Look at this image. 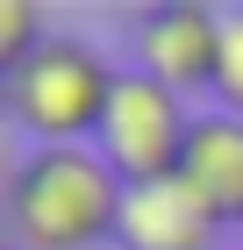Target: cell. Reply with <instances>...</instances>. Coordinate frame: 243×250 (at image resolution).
<instances>
[{
    "label": "cell",
    "mask_w": 243,
    "mask_h": 250,
    "mask_svg": "<svg viewBox=\"0 0 243 250\" xmlns=\"http://www.w3.org/2000/svg\"><path fill=\"white\" fill-rule=\"evenodd\" d=\"M122 179L93 143L29 150L7 179V243L15 250H93L122 229Z\"/></svg>",
    "instance_id": "cell-1"
},
{
    "label": "cell",
    "mask_w": 243,
    "mask_h": 250,
    "mask_svg": "<svg viewBox=\"0 0 243 250\" xmlns=\"http://www.w3.org/2000/svg\"><path fill=\"white\" fill-rule=\"evenodd\" d=\"M114 79L122 72L86 36H50L22 72H7L0 100H7V122L22 136H36V150H65V143H93Z\"/></svg>",
    "instance_id": "cell-2"
},
{
    "label": "cell",
    "mask_w": 243,
    "mask_h": 250,
    "mask_svg": "<svg viewBox=\"0 0 243 250\" xmlns=\"http://www.w3.org/2000/svg\"><path fill=\"white\" fill-rule=\"evenodd\" d=\"M186 136H193V115L179 107L172 86L143 72H122L108 93V115L93 129V150L108 157V172L122 186H150V179H172L179 157H186Z\"/></svg>",
    "instance_id": "cell-3"
},
{
    "label": "cell",
    "mask_w": 243,
    "mask_h": 250,
    "mask_svg": "<svg viewBox=\"0 0 243 250\" xmlns=\"http://www.w3.org/2000/svg\"><path fill=\"white\" fill-rule=\"evenodd\" d=\"M129 72L157 79L172 93H193V86H215V58H222V7L207 0H157L143 7L129 29Z\"/></svg>",
    "instance_id": "cell-4"
},
{
    "label": "cell",
    "mask_w": 243,
    "mask_h": 250,
    "mask_svg": "<svg viewBox=\"0 0 243 250\" xmlns=\"http://www.w3.org/2000/svg\"><path fill=\"white\" fill-rule=\"evenodd\" d=\"M122 250H215L222 243V214L207 208L186 179H150V186L122 193V229H114Z\"/></svg>",
    "instance_id": "cell-5"
},
{
    "label": "cell",
    "mask_w": 243,
    "mask_h": 250,
    "mask_svg": "<svg viewBox=\"0 0 243 250\" xmlns=\"http://www.w3.org/2000/svg\"><path fill=\"white\" fill-rule=\"evenodd\" d=\"M179 179H186L215 214H222V229H243V115H229V107L193 115L186 157H179Z\"/></svg>",
    "instance_id": "cell-6"
},
{
    "label": "cell",
    "mask_w": 243,
    "mask_h": 250,
    "mask_svg": "<svg viewBox=\"0 0 243 250\" xmlns=\"http://www.w3.org/2000/svg\"><path fill=\"white\" fill-rule=\"evenodd\" d=\"M43 21H50V15H43L36 0H0V79L22 72V64L50 43V29H43Z\"/></svg>",
    "instance_id": "cell-7"
},
{
    "label": "cell",
    "mask_w": 243,
    "mask_h": 250,
    "mask_svg": "<svg viewBox=\"0 0 243 250\" xmlns=\"http://www.w3.org/2000/svg\"><path fill=\"white\" fill-rule=\"evenodd\" d=\"M215 107H229V115H243V0L236 7H222V58H215Z\"/></svg>",
    "instance_id": "cell-8"
},
{
    "label": "cell",
    "mask_w": 243,
    "mask_h": 250,
    "mask_svg": "<svg viewBox=\"0 0 243 250\" xmlns=\"http://www.w3.org/2000/svg\"><path fill=\"white\" fill-rule=\"evenodd\" d=\"M7 250H15V243H7Z\"/></svg>",
    "instance_id": "cell-9"
}]
</instances>
